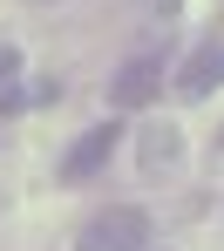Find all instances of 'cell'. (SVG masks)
Listing matches in <instances>:
<instances>
[{"label": "cell", "mask_w": 224, "mask_h": 251, "mask_svg": "<svg viewBox=\"0 0 224 251\" xmlns=\"http://www.w3.org/2000/svg\"><path fill=\"white\" fill-rule=\"evenodd\" d=\"M34 7H54V0H34Z\"/></svg>", "instance_id": "7"}, {"label": "cell", "mask_w": 224, "mask_h": 251, "mask_svg": "<svg viewBox=\"0 0 224 251\" xmlns=\"http://www.w3.org/2000/svg\"><path fill=\"white\" fill-rule=\"evenodd\" d=\"M156 88H163V54L149 48V54H129V61L116 68L109 102H116V109H143V102H156Z\"/></svg>", "instance_id": "2"}, {"label": "cell", "mask_w": 224, "mask_h": 251, "mask_svg": "<svg viewBox=\"0 0 224 251\" xmlns=\"http://www.w3.org/2000/svg\"><path fill=\"white\" fill-rule=\"evenodd\" d=\"M14 75H21V48H7V41H0V88L14 82Z\"/></svg>", "instance_id": "6"}, {"label": "cell", "mask_w": 224, "mask_h": 251, "mask_svg": "<svg viewBox=\"0 0 224 251\" xmlns=\"http://www.w3.org/2000/svg\"><path fill=\"white\" fill-rule=\"evenodd\" d=\"M224 82V41H204L190 61H183V75H177V95L183 102H204L211 88Z\"/></svg>", "instance_id": "4"}, {"label": "cell", "mask_w": 224, "mask_h": 251, "mask_svg": "<svg viewBox=\"0 0 224 251\" xmlns=\"http://www.w3.org/2000/svg\"><path fill=\"white\" fill-rule=\"evenodd\" d=\"M109 150H116V123H102V129H82V136L68 143V156H61V183H89L95 170L109 163Z\"/></svg>", "instance_id": "3"}, {"label": "cell", "mask_w": 224, "mask_h": 251, "mask_svg": "<svg viewBox=\"0 0 224 251\" xmlns=\"http://www.w3.org/2000/svg\"><path fill=\"white\" fill-rule=\"evenodd\" d=\"M75 251H149V210L109 204L75 231Z\"/></svg>", "instance_id": "1"}, {"label": "cell", "mask_w": 224, "mask_h": 251, "mask_svg": "<svg viewBox=\"0 0 224 251\" xmlns=\"http://www.w3.org/2000/svg\"><path fill=\"white\" fill-rule=\"evenodd\" d=\"M177 156H183V136L170 123H149V129H143V170H170Z\"/></svg>", "instance_id": "5"}]
</instances>
